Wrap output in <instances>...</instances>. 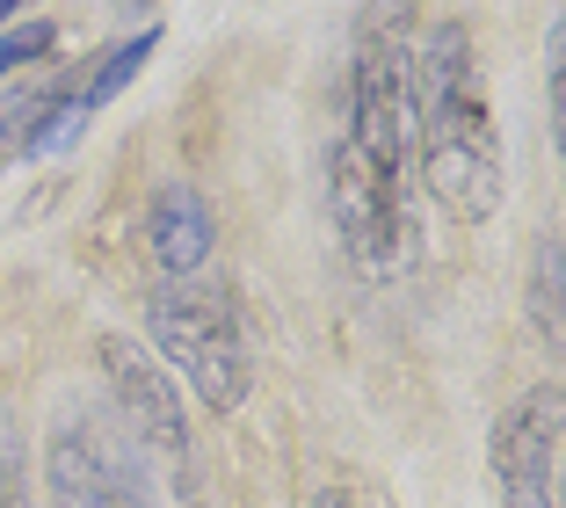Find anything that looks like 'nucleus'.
I'll list each match as a JSON object with an SVG mask.
<instances>
[{
  "label": "nucleus",
  "instance_id": "1",
  "mask_svg": "<svg viewBox=\"0 0 566 508\" xmlns=\"http://www.w3.org/2000/svg\"><path fill=\"white\" fill-rule=\"evenodd\" d=\"M327 211L356 277H400L421 232L415 167V44L385 15L364 30L342 95V132L327 146Z\"/></svg>",
  "mask_w": 566,
  "mask_h": 508
},
{
  "label": "nucleus",
  "instance_id": "2",
  "mask_svg": "<svg viewBox=\"0 0 566 508\" xmlns=\"http://www.w3.org/2000/svg\"><path fill=\"white\" fill-rule=\"evenodd\" d=\"M415 167L458 226L501 211V124L465 22H429L415 44Z\"/></svg>",
  "mask_w": 566,
  "mask_h": 508
},
{
  "label": "nucleus",
  "instance_id": "3",
  "mask_svg": "<svg viewBox=\"0 0 566 508\" xmlns=\"http://www.w3.org/2000/svg\"><path fill=\"white\" fill-rule=\"evenodd\" d=\"M146 334L175 371L197 385V400L211 414L248 407V342H240L233 298L203 277H167L146 291Z\"/></svg>",
  "mask_w": 566,
  "mask_h": 508
},
{
  "label": "nucleus",
  "instance_id": "4",
  "mask_svg": "<svg viewBox=\"0 0 566 508\" xmlns=\"http://www.w3.org/2000/svg\"><path fill=\"white\" fill-rule=\"evenodd\" d=\"M153 465L132 428L87 407H59L44 436V494L51 508H153Z\"/></svg>",
  "mask_w": 566,
  "mask_h": 508
},
{
  "label": "nucleus",
  "instance_id": "5",
  "mask_svg": "<svg viewBox=\"0 0 566 508\" xmlns=\"http://www.w3.org/2000/svg\"><path fill=\"white\" fill-rule=\"evenodd\" d=\"M102 377H109V393H117V422L132 428V443L146 450V465L175 487V501H197V458H189V414L167 385L160 356H146L138 342L109 334L102 342Z\"/></svg>",
  "mask_w": 566,
  "mask_h": 508
},
{
  "label": "nucleus",
  "instance_id": "6",
  "mask_svg": "<svg viewBox=\"0 0 566 508\" xmlns=\"http://www.w3.org/2000/svg\"><path fill=\"white\" fill-rule=\"evenodd\" d=\"M559 436H566V393L531 385L516 407L494 422V479L501 508H552V473H559Z\"/></svg>",
  "mask_w": 566,
  "mask_h": 508
},
{
  "label": "nucleus",
  "instance_id": "7",
  "mask_svg": "<svg viewBox=\"0 0 566 508\" xmlns=\"http://www.w3.org/2000/svg\"><path fill=\"white\" fill-rule=\"evenodd\" d=\"M146 247L167 277H197L211 262V204L197 182H160L146 204Z\"/></svg>",
  "mask_w": 566,
  "mask_h": 508
},
{
  "label": "nucleus",
  "instance_id": "8",
  "mask_svg": "<svg viewBox=\"0 0 566 508\" xmlns=\"http://www.w3.org/2000/svg\"><path fill=\"white\" fill-rule=\"evenodd\" d=\"M531 320L566 349V240H545L531 262Z\"/></svg>",
  "mask_w": 566,
  "mask_h": 508
},
{
  "label": "nucleus",
  "instance_id": "9",
  "mask_svg": "<svg viewBox=\"0 0 566 508\" xmlns=\"http://www.w3.org/2000/svg\"><path fill=\"white\" fill-rule=\"evenodd\" d=\"M153 44H160V30H138L132 44H117V51H109V59H102V66H95V81H87L81 95H73V102H81V116H95L102 102L117 95V87H124V81H132V73H138V66H146V59H153Z\"/></svg>",
  "mask_w": 566,
  "mask_h": 508
},
{
  "label": "nucleus",
  "instance_id": "10",
  "mask_svg": "<svg viewBox=\"0 0 566 508\" xmlns=\"http://www.w3.org/2000/svg\"><path fill=\"white\" fill-rule=\"evenodd\" d=\"M545 81H552V138H559V160H566V8H559V22H552Z\"/></svg>",
  "mask_w": 566,
  "mask_h": 508
},
{
  "label": "nucleus",
  "instance_id": "11",
  "mask_svg": "<svg viewBox=\"0 0 566 508\" xmlns=\"http://www.w3.org/2000/svg\"><path fill=\"white\" fill-rule=\"evenodd\" d=\"M51 44H59V30H51V22H22V30H8V37H0V73L36 66Z\"/></svg>",
  "mask_w": 566,
  "mask_h": 508
},
{
  "label": "nucleus",
  "instance_id": "12",
  "mask_svg": "<svg viewBox=\"0 0 566 508\" xmlns=\"http://www.w3.org/2000/svg\"><path fill=\"white\" fill-rule=\"evenodd\" d=\"M305 508H385V501H364V494H349V487H319Z\"/></svg>",
  "mask_w": 566,
  "mask_h": 508
},
{
  "label": "nucleus",
  "instance_id": "13",
  "mask_svg": "<svg viewBox=\"0 0 566 508\" xmlns=\"http://www.w3.org/2000/svg\"><path fill=\"white\" fill-rule=\"evenodd\" d=\"M559 508H566V465H559Z\"/></svg>",
  "mask_w": 566,
  "mask_h": 508
}]
</instances>
